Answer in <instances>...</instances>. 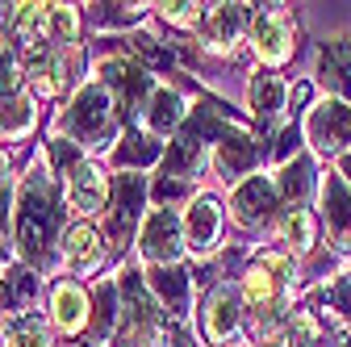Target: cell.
<instances>
[{
  "label": "cell",
  "instance_id": "obj_10",
  "mask_svg": "<svg viewBox=\"0 0 351 347\" xmlns=\"http://www.w3.org/2000/svg\"><path fill=\"white\" fill-rule=\"evenodd\" d=\"M97 71H101V88L105 93H117V113L147 109L143 101H151V93H155L147 67H138L134 59H105Z\"/></svg>",
  "mask_w": 351,
  "mask_h": 347
},
{
  "label": "cell",
  "instance_id": "obj_41",
  "mask_svg": "<svg viewBox=\"0 0 351 347\" xmlns=\"http://www.w3.org/2000/svg\"><path fill=\"white\" fill-rule=\"evenodd\" d=\"M0 9H5V5H0ZM0 21H5V13H0Z\"/></svg>",
  "mask_w": 351,
  "mask_h": 347
},
{
  "label": "cell",
  "instance_id": "obj_34",
  "mask_svg": "<svg viewBox=\"0 0 351 347\" xmlns=\"http://www.w3.org/2000/svg\"><path fill=\"white\" fill-rule=\"evenodd\" d=\"M130 51H134L138 59H147L155 71H167V67H171V55L159 47V42H155L151 34H134V38H130Z\"/></svg>",
  "mask_w": 351,
  "mask_h": 347
},
{
  "label": "cell",
  "instance_id": "obj_37",
  "mask_svg": "<svg viewBox=\"0 0 351 347\" xmlns=\"http://www.w3.org/2000/svg\"><path fill=\"white\" fill-rule=\"evenodd\" d=\"M5 222H9V197L0 189V251H5Z\"/></svg>",
  "mask_w": 351,
  "mask_h": 347
},
{
  "label": "cell",
  "instance_id": "obj_29",
  "mask_svg": "<svg viewBox=\"0 0 351 347\" xmlns=\"http://www.w3.org/2000/svg\"><path fill=\"white\" fill-rule=\"evenodd\" d=\"M280 235H285V243H289L293 251H310V247H314V218H310V209H301V205L285 209Z\"/></svg>",
  "mask_w": 351,
  "mask_h": 347
},
{
  "label": "cell",
  "instance_id": "obj_11",
  "mask_svg": "<svg viewBox=\"0 0 351 347\" xmlns=\"http://www.w3.org/2000/svg\"><path fill=\"white\" fill-rule=\"evenodd\" d=\"M180 222H184V247H189L197 259L213 255V251H217V239H222V201L209 197V193L193 197Z\"/></svg>",
  "mask_w": 351,
  "mask_h": 347
},
{
  "label": "cell",
  "instance_id": "obj_21",
  "mask_svg": "<svg viewBox=\"0 0 351 347\" xmlns=\"http://www.w3.org/2000/svg\"><path fill=\"white\" fill-rule=\"evenodd\" d=\"M101 255H105V235L97 226H88V222H75L67 235H63V259L75 268V272H93L101 264Z\"/></svg>",
  "mask_w": 351,
  "mask_h": 347
},
{
  "label": "cell",
  "instance_id": "obj_27",
  "mask_svg": "<svg viewBox=\"0 0 351 347\" xmlns=\"http://www.w3.org/2000/svg\"><path fill=\"white\" fill-rule=\"evenodd\" d=\"M34 130V97L29 93H17V97H5L0 101V134L5 139H25Z\"/></svg>",
  "mask_w": 351,
  "mask_h": 347
},
{
  "label": "cell",
  "instance_id": "obj_18",
  "mask_svg": "<svg viewBox=\"0 0 351 347\" xmlns=\"http://www.w3.org/2000/svg\"><path fill=\"white\" fill-rule=\"evenodd\" d=\"M239 318H243V297L230 285H213V293L205 301V335L213 343H226L239 331Z\"/></svg>",
  "mask_w": 351,
  "mask_h": 347
},
{
  "label": "cell",
  "instance_id": "obj_12",
  "mask_svg": "<svg viewBox=\"0 0 351 347\" xmlns=\"http://www.w3.org/2000/svg\"><path fill=\"white\" fill-rule=\"evenodd\" d=\"M243 29H247V5H205L197 38L209 55H234Z\"/></svg>",
  "mask_w": 351,
  "mask_h": 347
},
{
  "label": "cell",
  "instance_id": "obj_28",
  "mask_svg": "<svg viewBox=\"0 0 351 347\" xmlns=\"http://www.w3.org/2000/svg\"><path fill=\"white\" fill-rule=\"evenodd\" d=\"M75 34H80V9L75 5H47V42L75 47Z\"/></svg>",
  "mask_w": 351,
  "mask_h": 347
},
{
  "label": "cell",
  "instance_id": "obj_23",
  "mask_svg": "<svg viewBox=\"0 0 351 347\" xmlns=\"http://www.w3.org/2000/svg\"><path fill=\"white\" fill-rule=\"evenodd\" d=\"M314 163L305 159V155H297V159H289L285 167H280V176H276V193L285 197V201H293V205H301L305 197L314 193Z\"/></svg>",
  "mask_w": 351,
  "mask_h": 347
},
{
  "label": "cell",
  "instance_id": "obj_9",
  "mask_svg": "<svg viewBox=\"0 0 351 347\" xmlns=\"http://www.w3.org/2000/svg\"><path fill=\"white\" fill-rule=\"evenodd\" d=\"M180 251H184V222L176 218L167 205L147 213L143 235H138V255L147 259L151 268H167V264L180 259Z\"/></svg>",
  "mask_w": 351,
  "mask_h": 347
},
{
  "label": "cell",
  "instance_id": "obj_39",
  "mask_svg": "<svg viewBox=\"0 0 351 347\" xmlns=\"http://www.w3.org/2000/svg\"><path fill=\"white\" fill-rule=\"evenodd\" d=\"M9 343H13V335H9L5 326H0V347H9Z\"/></svg>",
  "mask_w": 351,
  "mask_h": 347
},
{
  "label": "cell",
  "instance_id": "obj_2",
  "mask_svg": "<svg viewBox=\"0 0 351 347\" xmlns=\"http://www.w3.org/2000/svg\"><path fill=\"white\" fill-rule=\"evenodd\" d=\"M234 130H243V125H234V117L222 105H217V101H201L189 113V121L180 125V134L167 143V151L159 159V180H176V184H180V180L197 176L201 163H205V151L217 147L222 139H230Z\"/></svg>",
  "mask_w": 351,
  "mask_h": 347
},
{
  "label": "cell",
  "instance_id": "obj_14",
  "mask_svg": "<svg viewBox=\"0 0 351 347\" xmlns=\"http://www.w3.org/2000/svg\"><path fill=\"white\" fill-rule=\"evenodd\" d=\"M263 159H268V143L247 134V130H234V134L222 139L217 151H213V163H217V171H222V180H243L247 171H255Z\"/></svg>",
  "mask_w": 351,
  "mask_h": 347
},
{
  "label": "cell",
  "instance_id": "obj_24",
  "mask_svg": "<svg viewBox=\"0 0 351 347\" xmlns=\"http://www.w3.org/2000/svg\"><path fill=\"white\" fill-rule=\"evenodd\" d=\"M247 101H251V113H255L259 121H272V117L285 109V84H280L276 75H268V71H259V75L251 80V88H247Z\"/></svg>",
  "mask_w": 351,
  "mask_h": 347
},
{
  "label": "cell",
  "instance_id": "obj_7",
  "mask_svg": "<svg viewBox=\"0 0 351 347\" xmlns=\"http://www.w3.org/2000/svg\"><path fill=\"white\" fill-rule=\"evenodd\" d=\"M143 201H147V184L138 171H125L113 184V201H109V213H105V239L113 251H121L130 243V230L138 226L143 218Z\"/></svg>",
  "mask_w": 351,
  "mask_h": 347
},
{
  "label": "cell",
  "instance_id": "obj_13",
  "mask_svg": "<svg viewBox=\"0 0 351 347\" xmlns=\"http://www.w3.org/2000/svg\"><path fill=\"white\" fill-rule=\"evenodd\" d=\"M276 201H280L276 180H268V176H247V180L234 189V197H230V218H234L243 230H255V226H263V222L272 218Z\"/></svg>",
  "mask_w": 351,
  "mask_h": 347
},
{
  "label": "cell",
  "instance_id": "obj_26",
  "mask_svg": "<svg viewBox=\"0 0 351 347\" xmlns=\"http://www.w3.org/2000/svg\"><path fill=\"white\" fill-rule=\"evenodd\" d=\"M318 310H322V318H326L339 335H347V331H343V318H351V268H343V272L326 285Z\"/></svg>",
  "mask_w": 351,
  "mask_h": 347
},
{
  "label": "cell",
  "instance_id": "obj_15",
  "mask_svg": "<svg viewBox=\"0 0 351 347\" xmlns=\"http://www.w3.org/2000/svg\"><path fill=\"white\" fill-rule=\"evenodd\" d=\"M318 197H322L326 235L335 239V247L351 251V189H347V180H343V176H322Z\"/></svg>",
  "mask_w": 351,
  "mask_h": 347
},
{
  "label": "cell",
  "instance_id": "obj_32",
  "mask_svg": "<svg viewBox=\"0 0 351 347\" xmlns=\"http://www.w3.org/2000/svg\"><path fill=\"white\" fill-rule=\"evenodd\" d=\"M151 5H93V21L97 25H130L138 21Z\"/></svg>",
  "mask_w": 351,
  "mask_h": 347
},
{
  "label": "cell",
  "instance_id": "obj_38",
  "mask_svg": "<svg viewBox=\"0 0 351 347\" xmlns=\"http://www.w3.org/2000/svg\"><path fill=\"white\" fill-rule=\"evenodd\" d=\"M339 176H347V180H351V147L339 155Z\"/></svg>",
  "mask_w": 351,
  "mask_h": 347
},
{
  "label": "cell",
  "instance_id": "obj_35",
  "mask_svg": "<svg viewBox=\"0 0 351 347\" xmlns=\"http://www.w3.org/2000/svg\"><path fill=\"white\" fill-rule=\"evenodd\" d=\"M97 335H109L113 331V285L105 280V285H97Z\"/></svg>",
  "mask_w": 351,
  "mask_h": 347
},
{
  "label": "cell",
  "instance_id": "obj_36",
  "mask_svg": "<svg viewBox=\"0 0 351 347\" xmlns=\"http://www.w3.org/2000/svg\"><path fill=\"white\" fill-rule=\"evenodd\" d=\"M305 101H310V84H293V88H289V105L301 109Z\"/></svg>",
  "mask_w": 351,
  "mask_h": 347
},
{
  "label": "cell",
  "instance_id": "obj_40",
  "mask_svg": "<svg viewBox=\"0 0 351 347\" xmlns=\"http://www.w3.org/2000/svg\"><path fill=\"white\" fill-rule=\"evenodd\" d=\"M63 347H97V343H63Z\"/></svg>",
  "mask_w": 351,
  "mask_h": 347
},
{
  "label": "cell",
  "instance_id": "obj_6",
  "mask_svg": "<svg viewBox=\"0 0 351 347\" xmlns=\"http://www.w3.org/2000/svg\"><path fill=\"white\" fill-rule=\"evenodd\" d=\"M251 47H255V55L268 67H280V63L293 59L297 29H293V17H289L285 5H268V9L255 13V21H251Z\"/></svg>",
  "mask_w": 351,
  "mask_h": 347
},
{
  "label": "cell",
  "instance_id": "obj_20",
  "mask_svg": "<svg viewBox=\"0 0 351 347\" xmlns=\"http://www.w3.org/2000/svg\"><path fill=\"white\" fill-rule=\"evenodd\" d=\"M51 322L63 331V335H75L84 322H88V293L75 285V280H59L51 289Z\"/></svg>",
  "mask_w": 351,
  "mask_h": 347
},
{
  "label": "cell",
  "instance_id": "obj_22",
  "mask_svg": "<svg viewBox=\"0 0 351 347\" xmlns=\"http://www.w3.org/2000/svg\"><path fill=\"white\" fill-rule=\"evenodd\" d=\"M38 297V276L29 268H5L0 272V310L9 318H25Z\"/></svg>",
  "mask_w": 351,
  "mask_h": 347
},
{
  "label": "cell",
  "instance_id": "obj_19",
  "mask_svg": "<svg viewBox=\"0 0 351 347\" xmlns=\"http://www.w3.org/2000/svg\"><path fill=\"white\" fill-rule=\"evenodd\" d=\"M318 75L330 88L335 101H347L351 105V38H335L322 47L318 55Z\"/></svg>",
  "mask_w": 351,
  "mask_h": 347
},
{
  "label": "cell",
  "instance_id": "obj_17",
  "mask_svg": "<svg viewBox=\"0 0 351 347\" xmlns=\"http://www.w3.org/2000/svg\"><path fill=\"white\" fill-rule=\"evenodd\" d=\"M184 121H189V105H184L180 93L167 88V84L151 93V101H147V109H143L147 134H155V139H163V134H180Z\"/></svg>",
  "mask_w": 351,
  "mask_h": 347
},
{
  "label": "cell",
  "instance_id": "obj_5",
  "mask_svg": "<svg viewBox=\"0 0 351 347\" xmlns=\"http://www.w3.org/2000/svg\"><path fill=\"white\" fill-rule=\"evenodd\" d=\"M289 276H293V259L289 255H280V251L259 255L255 264L243 272V301H247V306H255L259 314L263 310H276Z\"/></svg>",
  "mask_w": 351,
  "mask_h": 347
},
{
  "label": "cell",
  "instance_id": "obj_8",
  "mask_svg": "<svg viewBox=\"0 0 351 347\" xmlns=\"http://www.w3.org/2000/svg\"><path fill=\"white\" fill-rule=\"evenodd\" d=\"M305 139L318 155H343L351 147V105L347 101H318L305 117Z\"/></svg>",
  "mask_w": 351,
  "mask_h": 347
},
{
  "label": "cell",
  "instance_id": "obj_1",
  "mask_svg": "<svg viewBox=\"0 0 351 347\" xmlns=\"http://www.w3.org/2000/svg\"><path fill=\"white\" fill-rule=\"evenodd\" d=\"M13 226H17V247L25 251V259L47 264V251H51L55 230H59V189L51 180L47 159H38L25 176H21Z\"/></svg>",
  "mask_w": 351,
  "mask_h": 347
},
{
  "label": "cell",
  "instance_id": "obj_33",
  "mask_svg": "<svg viewBox=\"0 0 351 347\" xmlns=\"http://www.w3.org/2000/svg\"><path fill=\"white\" fill-rule=\"evenodd\" d=\"M13 343L17 347H51V339H47V326H42L34 314H25V318H13Z\"/></svg>",
  "mask_w": 351,
  "mask_h": 347
},
{
  "label": "cell",
  "instance_id": "obj_16",
  "mask_svg": "<svg viewBox=\"0 0 351 347\" xmlns=\"http://www.w3.org/2000/svg\"><path fill=\"white\" fill-rule=\"evenodd\" d=\"M147 289L155 293V301L163 306L167 318H189V297H193V276L180 264L167 268H151L147 272Z\"/></svg>",
  "mask_w": 351,
  "mask_h": 347
},
{
  "label": "cell",
  "instance_id": "obj_3",
  "mask_svg": "<svg viewBox=\"0 0 351 347\" xmlns=\"http://www.w3.org/2000/svg\"><path fill=\"white\" fill-rule=\"evenodd\" d=\"M55 130H63L67 143H75L80 151H97L109 147L117 134V109L101 84H84L71 97V105L55 117Z\"/></svg>",
  "mask_w": 351,
  "mask_h": 347
},
{
  "label": "cell",
  "instance_id": "obj_4",
  "mask_svg": "<svg viewBox=\"0 0 351 347\" xmlns=\"http://www.w3.org/2000/svg\"><path fill=\"white\" fill-rule=\"evenodd\" d=\"M63 201H67L71 213H80V218H105V213H109V201H113V189H109L105 167L93 163V159H80V163L67 171Z\"/></svg>",
  "mask_w": 351,
  "mask_h": 347
},
{
  "label": "cell",
  "instance_id": "obj_30",
  "mask_svg": "<svg viewBox=\"0 0 351 347\" xmlns=\"http://www.w3.org/2000/svg\"><path fill=\"white\" fill-rule=\"evenodd\" d=\"M155 13L171 25H180V29H201L205 21V5H193V0H171V5H155Z\"/></svg>",
  "mask_w": 351,
  "mask_h": 347
},
{
  "label": "cell",
  "instance_id": "obj_31",
  "mask_svg": "<svg viewBox=\"0 0 351 347\" xmlns=\"http://www.w3.org/2000/svg\"><path fill=\"white\" fill-rule=\"evenodd\" d=\"M21 75H25V67L17 63V55H13L9 47H0V101L25 93V88H21Z\"/></svg>",
  "mask_w": 351,
  "mask_h": 347
},
{
  "label": "cell",
  "instance_id": "obj_25",
  "mask_svg": "<svg viewBox=\"0 0 351 347\" xmlns=\"http://www.w3.org/2000/svg\"><path fill=\"white\" fill-rule=\"evenodd\" d=\"M113 159L121 163V167H147V163H155V159H163V147L151 139V134H143V130H125L121 134V143L113 147Z\"/></svg>",
  "mask_w": 351,
  "mask_h": 347
}]
</instances>
